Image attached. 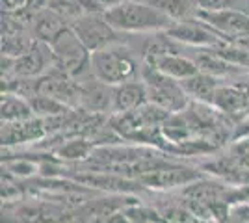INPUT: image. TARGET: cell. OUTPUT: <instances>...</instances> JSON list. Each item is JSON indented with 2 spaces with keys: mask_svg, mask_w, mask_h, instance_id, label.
<instances>
[{
  "mask_svg": "<svg viewBox=\"0 0 249 223\" xmlns=\"http://www.w3.org/2000/svg\"><path fill=\"white\" fill-rule=\"evenodd\" d=\"M67 17L62 15L60 11H56L51 6H45L41 10L32 11L30 15V28L32 35H36V39L45 41L51 45L60 34L67 28Z\"/></svg>",
  "mask_w": 249,
  "mask_h": 223,
  "instance_id": "9",
  "label": "cell"
},
{
  "mask_svg": "<svg viewBox=\"0 0 249 223\" xmlns=\"http://www.w3.org/2000/svg\"><path fill=\"white\" fill-rule=\"evenodd\" d=\"M89 73L104 84L119 86L136 80L142 74V67H140L136 54L130 49H126L119 43H114L110 47L91 52Z\"/></svg>",
  "mask_w": 249,
  "mask_h": 223,
  "instance_id": "2",
  "label": "cell"
},
{
  "mask_svg": "<svg viewBox=\"0 0 249 223\" xmlns=\"http://www.w3.org/2000/svg\"><path fill=\"white\" fill-rule=\"evenodd\" d=\"M147 99V87L143 80H130L124 84L114 86V108L119 112H126L143 104Z\"/></svg>",
  "mask_w": 249,
  "mask_h": 223,
  "instance_id": "11",
  "label": "cell"
},
{
  "mask_svg": "<svg viewBox=\"0 0 249 223\" xmlns=\"http://www.w3.org/2000/svg\"><path fill=\"white\" fill-rule=\"evenodd\" d=\"M10 60L13 62V67L10 69L19 76H41L49 67H54V54L51 45L39 39H36L24 54Z\"/></svg>",
  "mask_w": 249,
  "mask_h": 223,
  "instance_id": "8",
  "label": "cell"
},
{
  "mask_svg": "<svg viewBox=\"0 0 249 223\" xmlns=\"http://www.w3.org/2000/svg\"><path fill=\"white\" fill-rule=\"evenodd\" d=\"M2 116L6 119H26L32 116V106L17 95H4L2 99Z\"/></svg>",
  "mask_w": 249,
  "mask_h": 223,
  "instance_id": "14",
  "label": "cell"
},
{
  "mask_svg": "<svg viewBox=\"0 0 249 223\" xmlns=\"http://www.w3.org/2000/svg\"><path fill=\"white\" fill-rule=\"evenodd\" d=\"M197 19L207 22L210 28L221 34L229 43L249 35V13L242 10H219L205 11L197 10Z\"/></svg>",
  "mask_w": 249,
  "mask_h": 223,
  "instance_id": "7",
  "label": "cell"
},
{
  "mask_svg": "<svg viewBox=\"0 0 249 223\" xmlns=\"http://www.w3.org/2000/svg\"><path fill=\"white\" fill-rule=\"evenodd\" d=\"M197 10L219 11V10H242L249 13V0H192Z\"/></svg>",
  "mask_w": 249,
  "mask_h": 223,
  "instance_id": "15",
  "label": "cell"
},
{
  "mask_svg": "<svg viewBox=\"0 0 249 223\" xmlns=\"http://www.w3.org/2000/svg\"><path fill=\"white\" fill-rule=\"evenodd\" d=\"M140 78L147 87V97L151 103H155L162 110H180L186 104L188 93L180 84V80L171 78L167 74L160 73L151 65H142Z\"/></svg>",
  "mask_w": 249,
  "mask_h": 223,
  "instance_id": "3",
  "label": "cell"
},
{
  "mask_svg": "<svg viewBox=\"0 0 249 223\" xmlns=\"http://www.w3.org/2000/svg\"><path fill=\"white\" fill-rule=\"evenodd\" d=\"M108 22L117 32L130 34H158L167 32L175 21L166 13L140 0H123L104 11Z\"/></svg>",
  "mask_w": 249,
  "mask_h": 223,
  "instance_id": "1",
  "label": "cell"
},
{
  "mask_svg": "<svg viewBox=\"0 0 249 223\" xmlns=\"http://www.w3.org/2000/svg\"><path fill=\"white\" fill-rule=\"evenodd\" d=\"M145 64L158 69L160 73L171 76V78H177V80H184V78H190V76L199 73V67L196 65V62L178 52L155 54V56L147 58Z\"/></svg>",
  "mask_w": 249,
  "mask_h": 223,
  "instance_id": "10",
  "label": "cell"
},
{
  "mask_svg": "<svg viewBox=\"0 0 249 223\" xmlns=\"http://www.w3.org/2000/svg\"><path fill=\"white\" fill-rule=\"evenodd\" d=\"M180 84L184 87L188 95L196 97V99H203V101H214L216 99V76L207 73H201L180 80Z\"/></svg>",
  "mask_w": 249,
  "mask_h": 223,
  "instance_id": "12",
  "label": "cell"
},
{
  "mask_svg": "<svg viewBox=\"0 0 249 223\" xmlns=\"http://www.w3.org/2000/svg\"><path fill=\"white\" fill-rule=\"evenodd\" d=\"M167 34L178 43H184L188 47H197V49H218L223 45H229V41L218 34L214 28H210L207 22L194 17L186 21L175 22Z\"/></svg>",
  "mask_w": 249,
  "mask_h": 223,
  "instance_id": "6",
  "label": "cell"
},
{
  "mask_svg": "<svg viewBox=\"0 0 249 223\" xmlns=\"http://www.w3.org/2000/svg\"><path fill=\"white\" fill-rule=\"evenodd\" d=\"M28 11V0H2V13H24Z\"/></svg>",
  "mask_w": 249,
  "mask_h": 223,
  "instance_id": "16",
  "label": "cell"
},
{
  "mask_svg": "<svg viewBox=\"0 0 249 223\" xmlns=\"http://www.w3.org/2000/svg\"><path fill=\"white\" fill-rule=\"evenodd\" d=\"M149 4L166 13L175 22L194 19L197 15V6L192 0H151Z\"/></svg>",
  "mask_w": 249,
  "mask_h": 223,
  "instance_id": "13",
  "label": "cell"
},
{
  "mask_svg": "<svg viewBox=\"0 0 249 223\" xmlns=\"http://www.w3.org/2000/svg\"><path fill=\"white\" fill-rule=\"evenodd\" d=\"M69 26L78 35V39L88 47L89 52H95V51H101L104 47L114 45V43H119V34L121 32H117L108 22L104 11L78 15L71 21Z\"/></svg>",
  "mask_w": 249,
  "mask_h": 223,
  "instance_id": "5",
  "label": "cell"
},
{
  "mask_svg": "<svg viewBox=\"0 0 249 223\" xmlns=\"http://www.w3.org/2000/svg\"><path fill=\"white\" fill-rule=\"evenodd\" d=\"M101 8H103L104 11L108 10V8H112V6H115V4H119V2H123V0H95Z\"/></svg>",
  "mask_w": 249,
  "mask_h": 223,
  "instance_id": "17",
  "label": "cell"
},
{
  "mask_svg": "<svg viewBox=\"0 0 249 223\" xmlns=\"http://www.w3.org/2000/svg\"><path fill=\"white\" fill-rule=\"evenodd\" d=\"M232 45H238V47H242V49L249 51V35H246V37H240V39H236Z\"/></svg>",
  "mask_w": 249,
  "mask_h": 223,
  "instance_id": "18",
  "label": "cell"
},
{
  "mask_svg": "<svg viewBox=\"0 0 249 223\" xmlns=\"http://www.w3.org/2000/svg\"><path fill=\"white\" fill-rule=\"evenodd\" d=\"M51 49H52V54H54V69L69 74L73 78L76 74L82 73L86 67H89L91 52L78 39V35L73 32L71 26H67L51 43Z\"/></svg>",
  "mask_w": 249,
  "mask_h": 223,
  "instance_id": "4",
  "label": "cell"
}]
</instances>
